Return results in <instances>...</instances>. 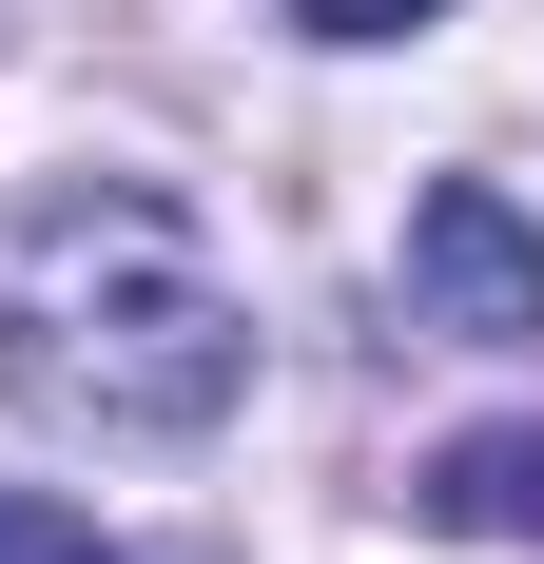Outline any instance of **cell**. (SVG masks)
Here are the masks:
<instances>
[{"instance_id": "5b68a950", "label": "cell", "mask_w": 544, "mask_h": 564, "mask_svg": "<svg viewBox=\"0 0 544 564\" xmlns=\"http://www.w3.org/2000/svg\"><path fill=\"white\" fill-rule=\"evenodd\" d=\"M312 40H409V20H447V0H292Z\"/></svg>"}, {"instance_id": "277c9868", "label": "cell", "mask_w": 544, "mask_h": 564, "mask_svg": "<svg viewBox=\"0 0 544 564\" xmlns=\"http://www.w3.org/2000/svg\"><path fill=\"white\" fill-rule=\"evenodd\" d=\"M0 564H98V525L40 507V487H0Z\"/></svg>"}, {"instance_id": "7a4b0ae2", "label": "cell", "mask_w": 544, "mask_h": 564, "mask_svg": "<svg viewBox=\"0 0 544 564\" xmlns=\"http://www.w3.org/2000/svg\"><path fill=\"white\" fill-rule=\"evenodd\" d=\"M409 332L544 350V234L505 215V175H428V195H409Z\"/></svg>"}, {"instance_id": "3957f363", "label": "cell", "mask_w": 544, "mask_h": 564, "mask_svg": "<svg viewBox=\"0 0 544 564\" xmlns=\"http://www.w3.org/2000/svg\"><path fill=\"white\" fill-rule=\"evenodd\" d=\"M409 507H428V525H467V545H544V429H447Z\"/></svg>"}, {"instance_id": "6da1fadb", "label": "cell", "mask_w": 544, "mask_h": 564, "mask_svg": "<svg viewBox=\"0 0 544 564\" xmlns=\"http://www.w3.org/2000/svg\"><path fill=\"white\" fill-rule=\"evenodd\" d=\"M0 390L40 429L98 448H195L253 390V312H233L215 234L175 215L156 175H58L0 215Z\"/></svg>"}]
</instances>
